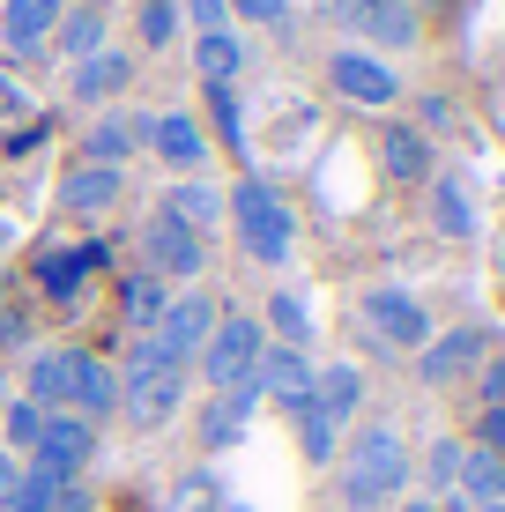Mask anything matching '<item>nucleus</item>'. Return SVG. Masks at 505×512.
<instances>
[{
	"label": "nucleus",
	"instance_id": "obj_14",
	"mask_svg": "<svg viewBox=\"0 0 505 512\" xmlns=\"http://www.w3.org/2000/svg\"><path fill=\"white\" fill-rule=\"evenodd\" d=\"M112 268V253H104V238L97 245H52V253H38V297L45 305H75L82 297V282Z\"/></svg>",
	"mask_w": 505,
	"mask_h": 512
},
{
	"label": "nucleus",
	"instance_id": "obj_22",
	"mask_svg": "<svg viewBox=\"0 0 505 512\" xmlns=\"http://www.w3.org/2000/svg\"><path fill=\"white\" fill-rule=\"evenodd\" d=\"M312 409L335 423V431H350L357 409H364V372H357V364H342V357L320 364V372H312Z\"/></svg>",
	"mask_w": 505,
	"mask_h": 512
},
{
	"label": "nucleus",
	"instance_id": "obj_16",
	"mask_svg": "<svg viewBox=\"0 0 505 512\" xmlns=\"http://www.w3.org/2000/svg\"><path fill=\"white\" fill-rule=\"evenodd\" d=\"M134 52H119V45H104V52H90V60H75V75H67V97L75 104H90V112H104L112 97H127L134 90Z\"/></svg>",
	"mask_w": 505,
	"mask_h": 512
},
{
	"label": "nucleus",
	"instance_id": "obj_19",
	"mask_svg": "<svg viewBox=\"0 0 505 512\" xmlns=\"http://www.w3.org/2000/svg\"><path fill=\"white\" fill-rule=\"evenodd\" d=\"M67 0H0V38H8L15 60H38L52 45V23H60Z\"/></svg>",
	"mask_w": 505,
	"mask_h": 512
},
{
	"label": "nucleus",
	"instance_id": "obj_15",
	"mask_svg": "<svg viewBox=\"0 0 505 512\" xmlns=\"http://www.w3.org/2000/svg\"><path fill=\"white\" fill-rule=\"evenodd\" d=\"M67 416L82 423H112L119 416V364H104L97 349H75V379H67Z\"/></svg>",
	"mask_w": 505,
	"mask_h": 512
},
{
	"label": "nucleus",
	"instance_id": "obj_43",
	"mask_svg": "<svg viewBox=\"0 0 505 512\" xmlns=\"http://www.w3.org/2000/svg\"><path fill=\"white\" fill-rule=\"evenodd\" d=\"M0 349H30V320L23 312H0Z\"/></svg>",
	"mask_w": 505,
	"mask_h": 512
},
{
	"label": "nucleus",
	"instance_id": "obj_6",
	"mask_svg": "<svg viewBox=\"0 0 505 512\" xmlns=\"http://www.w3.org/2000/svg\"><path fill=\"white\" fill-rule=\"evenodd\" d=\"M260 349H268V334H260L253 312H223L216 334H208L201 357H194V379L208 386V394H223V386H246L253 364H260Z\"/></svg>",
	"mask_w": 505,
	"mask_h": 512
},
{
	"label": "nucleus",
	"instance_id": "obj_30",
	"mask_svg": "<svg viewBox=\"0 0 505 512\" xmlns=\"http://www.w3.org/2000/svg\"><path fill=\"white\" fill-rule=\"evenodd\" d=\"M461 498L468 505H505V461L483 453L476 438H468V453H461Z\"/></svg>",
	"mask_w": 505,
	"mask_h": 512
},
{
	"label": "nucleus",
	"instance_id": "obj_28",
	"mask_svg": "<svg viewBox=\"0 0 505 512\" xmlns=\"http://www.w3.org/2000/svg\"><path fill=\"white\" fill-rule=\"evenodd\" d=\"M461 453H468V438H454V431H439V438L424 446V461H416V483H424L431 505L461 490Z\"/></svg>",
	"mask_w": 505,
	"mask_h": 512
},
{
	"label": "nucleus",
	"instance_id": "obj_25",
	"mask_svg": "<svg viewBox=\"0 0 505 512\" xmlns=\"http://www.w3.org/2000/svg\"><path fill=\"white\" fill-rule=\"evenodd\" d=\"M52 45L67 52V67L90 60V52L112 45V15H104V8H60V23H52Z\"/></svg>",
	"mask_w": 505,
	"mask_h": 512
},
{
	"label": "nucleus",
	"instance_id": "obj_51",
	"mask_svg": "<svg viewBox=\"0 0 505 512\" xmlns=\"http://www.w3.org/2000/svg\"><path fill=\"white\" fill-rule=\"evenodd\" d=\"M476 512H505V505H476Z\"/></svg>",
	"mask_w": 505,
	"mask_h": 512
},
{
	"label": "nucleus",
	"instance_id": "obj_10",
	"mask_svg": "<svg viewBox=\"0 0 505 512\" xmlns=\"http://www.w3.org/2000/svg\"><path fill=\"white\" fill-rule=\"evenodd\" d=\"M97 446H104L97 423H82V416H67V409H52V416H45V431H38V446H30V468L60 475V483H82V475L97 468Z\"/></svg>",
	"mask_w": 505,
	"mask_h": 512
},
{
	"label": "nucleus",
	"instance_id": "obj_5",
	"mask_svg": "<svg viewBox=\"0 0 505 512\" xmlns=\"http://www.w3.org/2000/svg\"><path fill=\"white\" fill-rule=\"evenodd\" d=\"M357 320H364V334H372L379 349H402V357H416V349L439 334L431 312H424V297L402 290V282H372V290L357 297Z\"/></svg>",
	"mask_w": 505,
	"mask_h": 512
},
{
	"label": "nucleus",
	"instance_id": "obj_13",
	"mask_svg": "<svg viewBox=\"0 0 505 512\" xmlns=\"http://www.w3.org/2000/svg\"><path fill=\"white\" fill-rule=\"evenodd\" d=\"M312 372L320 364L305 357V349H260V364H253V386H260V401H275L283 416H305L312 409Z\"/></svg>",
	"mask_w": 505,
	"mask_h": 512
},
{
	"label": "nucleus",
	"instance_id": "obj_9",
	"mask_svg": "<svg viewBox=\"0 0 505 512\" xmlns=\"http://www.w3.org/2000/svg\"><path fill=\"white\" fill-rule=\"evenodd\" d=\"M127 127H134V141H142L171 179H201V171H208V134H201L194 112L171 104V112H142V119H127Z\"/></svg>",
	"mask_w": 505,
	"mask_h": 512
},
{
	"label": "nucleus",
	"instance_id": "obj_1",
	"mask_svg": "<svg viewBox=\"0 0 505 512\" xmlns=\"http://www.w3.org/2000/svg\"><path fill=\"white\" fill-rule=\"evenodd\" d=\"M416 483V453L394 416H372L350 431V446L335 453V498L342 512H394Z\"/></svg>",
	"mask_w": 505,
	"mask_h": 512
},
{
	"label": "nucleus",
	"instance_id": "obj_24",
	"mask_svg": "<svg viewBox=\"0 0 505 512\" xmlns=\"http://www.w3.org/2000/svg\"><path fill=\"white\" fill-rule=\"evenodd\" d=\"M164 305H171V282H156L149 268L119 275V320H127V334H149L156 320H164Z\"/></svg>",
	"mask_w": 505,
	"mask_h": 512
},
{
	"label": "nucleus",
	"instance_id": "obj_39",
	"mask_svg": "<svg viewBox=\"0 0 505 512\" xmlns=\"http://www.w3.org/2000/svg\"><path fill=\"white\" fill-rule=\"evenodd\" d=\"M179 15L194 23V38H208V30H231V8H223V0H179Z\"/></svg>",
	"mask_w": 505,
	"mask_h": 512
},
{
	"label": "nucleus",
	"instance_id": "obj_4",
	"mask_svg": "<svg viewBox=\"0 0 505 512\" xmlns=\"http://www.w3.org/2000/svg\"><path fill=\"white\" fill-rule=\"evenodd\" d=\"M216 320H223V305L208 290H171L164 320H156L142 342H149V357L164 364V372H194V357H201L208 334H216Z\"/></svg>",
	"mask_w": 505,
	"mask_h": 512
},
{
	"label": "nucleus",
	"instance_id": "obj_26",
	"mask_svg": "<svg viewBox=\"0 0 505 512\" xmlns=\"http://www.w3.org/2000/svg\"><path fill=\"white\" fill-rule=\"evenodd\" d=\"M260 334H268L275 349H305V357H312V312H305V297L298 290H275L268 305H260Z\"/></svg>",
	"mask_w": 505,
	"mask_h": 512
},
{
	"label": "nucleus",
	"instance_id": "obj_44",
	"mask_svg": "<svg viewBox=\"0 0 505 512\" xmlns=\"http://www.w3.org/2000/svg\"><path fill=\"white\" fill-rule=\"evenodd\" d=\"M15 483H23V453H8V446H0V505L15 498Z\"/></svg>",
	"mask_w": 505,
	"mask_h": 512
},
{
	"label": "nucleus",
	"instance_id": "obj_7",
	"mask_svg": "<svg viewBox=\"0 0 505 512\" xmlns=\"http://www.w3.org/2000/svg\"><path fill=\"white\" fill-rule=\"evenodd\" d=\"M142 268L156 282H171V290H194V282L208 275V238H194L164 201H156V216L142 223Z\"/></svg>",
	"mask_w": 505,
	"mask_h": 512
},
{
	"label": "nucleus",
	"instance_id": "obj_21",
	"mask_svg": "<svg viewBox=\"0 0 505 512\" xmlns=\"http://www.w3.org/2000/svg\"><path fill=\"white\" fill-rule=\"evenodd\" d=\"M67 379H75V349L52 342V349H30L23 357V401L30 409H67Z\"/></svg>",
	"mask_w": 505,
	"mask_h": 512
},
{
	"label": "nucleus",
	"instance_id": "obj_34",
	"mask_svg": "<svg viewBox=\"0 0 505 512\" xmlns=\"http://www.w3.org/2000/svg\"><path fill=\"white\" fill-rule=\"evenodd\" d=\"M201 97H208V119H216L223 149L246 156V119H238V90H231V82H201Z\"/></svg>",
	"mask_w": 505,
	"mask_h": 512
},
{
	"label": "nucleus",
	"instance_id": "obj_18",
	"mask_svg": "<svg viewBox=\"0 0 505 512\" xmlns=\"http://www.w3.org/2000/svg\"><path fill=\"white\" fill-rule=\"evenodd\" d=\"M379 171H387L394 186H431V171H439V156H431V134L394 119V127L379 134Z\"/></svg>",
	"mask_w": 505,
	"mask_h": 512
},
{
	"label": "nucleus",
	"instance_id": "obj_11",
	"mask_svg": "<svg viewBox=\"0 0 505 512\" xmlns=\"http://www.w3.org/2000/svg\"><path fill=\"white\" fill-rule=\"evenodd\" d=\"M483 364H491V334H483V327H446V334H431V342L416 349V379H424L431 394L476 379Z\"/></svg>",
	"mask_w": 505,
	"mask_h": 512
},
{
	"label": "nucleus",
	"instance_id": "obj_31",
	"mask_svg": "<svg viewBox=\"0 0 505 512\" xmlns=\"http://www.w3.org/2000/svg\"><path fill=\"white\" fill-rule=\"evenodd\" d=\"M238 67H246V45H238L231 30L194 38V75H201V82H238Z\"/></svg>",
	"mask_w": 505,
	"mask_h": 512
},
{
	"label": "nucleus",
	"instance_id": "obj_36",
	"mask_svg": "<svg viewBox=\"0 0 505 512\" xmlns=\"http://www.w3.org/2000/svg\"><path fill=\"white\" fill-rule=\"evenodd\" d=\"M52 505H60V475H45V468L23 461V483H15V498L0 512H52Z\"/></svg>",
	"mask_w": 505,
	"mask_h": 512
},
{
	"label": "nucleus",
	"instance_id": "obj_12",
	"mask_svg": "<svg viewBox=\"0 0 505 512\" xmlns=\"http://www.w3.org/2000/svg\"><path fill=\"white\" fill-rule=\"evenodd\" d=\"M335 23L350 30V38H364V52H372V45L409 52L416 38H424V23H416L409 0H335Z\"/></svg>",
	"mask_w": 505,
	"mask_h": 512
},
{
	"label": "nucleus",
	"instance_id": "obj_32",
	"mask_svg": "<svg viewBox=\"0 0 505 512\" xmlns=\"http://www.w3.org/2000/svg\"><path fill=\"white\" fill-rule=\"evenodd\" d=\"M231 498H223V475L216 468H186L179 483H171V498H164V512H223Z\"/></svg>",
	"mask_w": 505,
	"mask_h": 512
},
{
	"label": "nucleus",
	"instance_id": "obj_20",
	"mask_svg": "<svg viewBox=\"0 0 505 512\" xmlns=\"http://www.w3.org/2000/svg\"><path fill=\"white\" fill-rule=\"evenodd\" d=\"M119 193H127V171H104V164H67L60 179V208L67 216H112Z\"/></svg>",
	"mask_w": 505,
	"mask_h": 512
},
{
	"label": "nucleus",
	"instance_id": "obj_23",
	"mask_svg": "<svg viewBox=\"0 0 505 512\" xmlns=\"http://www.w3.org/2000/svg\"><path fill=\"white\" fill-rule=\"evenodd\" d=\"M424 193H431V231H439V238H461V245H468V238L483 231L476 193H468L454 171H431V186H424Z\"/></svg>",
	"mask_w": 505,
	"mask_h": 512
},
{
	"label": "nucleus",
	"instance_id": "obj_52",
	"mask_svg": "<svg viewBox=\"0 0 505 512\" xmlns=\"http://www.w3.org/2000/svg\"><path fill=\"white\" fill-rule=\"evenodd\" d=\"M0 401H8V386H0Z\"/></svg>",
	"mask_w": 505,
	"mask_h": 512
},
{
	"label": "nucleus",
	"instance_id": "obj_46",
	"mask_svg": "<svg viewBox=\"0 0 505 512\" xmlns=\"http://www.w3.org/2000/svg\"><path fill=\"white\" fill-rule=\"evenodd\" d=\"M394 512H439V505H431V498H424V490H416V498H402V505H394Z\"/></svg>",
	"mask_w": 505,
	"mask_h": 512
},
{
	"label": "nucleus",
	"instance_id": "obj_2",
	"mask_svg": "<svg viewBox=\"0 0 505 512\" xmlns=\"http://www.w3.org/2000/svg\"><path fill=\"white\" fill-rule=\"evenodd\" d=\"M223 223L238 231V253L253 268H290L298 253V208H290L283 186H268L260 171H246L238 186H223Z\"/></svg>",
	"mask_w": 505,
	"mask_h": 512
},
{
	"label": "nucleus",
	"instance_id": "obj_35",
	"mask_svg": "<svg viewBox=\"0 0 505 512\" xmlns=\"http://www.w3.org/2000/svg\"><path fill=\"white\" fill-rule=\"evenodd\" d=\"M290 423H298V453H305V461H312V468H335V453H342V431H335V423H327L320 409H305V416H290Z\"/></svg>",
	"mask_w": 505,
	"mask_h": 512
},
{
	"label": "nucleus",
	"instance_id": "obj_37",
	"mask_svg": "<svg viewBox=\"0 0 505 512\" xmlns=\"http://www.w3.org/2000/svg\"><path fill=\"white\" fill-rule=\"evenodd\" d=\"M134 23H142V45H149V52L179 45V0H142V8H134Z\"/></svg>",
	"mask_w": 505,
	"mask_h": 512
},
{
	"label": "nucleus",
	"instance_id": "obj_8",
	"mask_svg": "<svg viewBox=\"0 0 505 512\" xmlns=\"http://www.w3.org/2000/svg\"><path fill=\"white\" fill-rule=\"evenodd\" d=\"M327 90L342 104H357V112H394V104L409 97L402 75H394V60H379V52H364V45L327 52Z\"/></svg>",
	"mask_w": 505,
	"mask_h": 512
},
{
	"label": "nucleus",
	"instance_id": "obj_40",
	"mask_svg": "<svg viewBox=\"0 0 505 512\" xmlns=\"http://www.w3.org/2000/svg\"><path fill=\"white\" fill-rule=\"evenodd\" d=\"M476 386H483V409H505V357L491 349V364L476 372Z\"/></svg>",
	"mask_w": 505,
	"mask_h": 512
},
{
	"label": "nucleus",
	"instance_id": "obj_47",
	"mask_svg": "<svg viewBox=\"0 0 505 512\" xmlns=\"http://www.w3.org/2000/svg\"><path fill=\"white\" fill-rule=\"evenodd\" d=\"M8 245H15V223H0V253H8Z\"/></svg>",
	"mask_w": 505,
	"mask_h": 512
},
{
	"label": "nucleus",
	"instance_id": "obj_45",
	"mask_svg": "<svg viewBox=\"0 0 505 512\" xmlns=\"http://www.w3.org/2000/svg\"><path fill=\"white\" fill-rule=\"evenodd\" d=\"M52 512H97L90 483H60V505H52Z\"/></svg>",
	"mask_w": 505,
	"mask_h": 512
},
{
	"label": "nucleus",
	"instance_id": "obj_38",
	"mask_svg": "<svg viewBox=\"0 0 505 512\" xmlns=\"http://www.w3.org/2000/svg\"><path fill=\"white\" fill-rule=\"evenodd\" d=\"M223 8H231L238 23H253V30H283L290 23V0H223Z\"/></svg>",
	"mask_w": 505,
	"mask_h": 512
},
{
	"label": "nucleus",
	"instance_id": "obj_50",
	"mask_svg": "<svg viewBox=\"0 0 505 512\" xmlns=\"http://www.w3.org/2000/svg\"><path fill=\"white\" fill-rule=\"evenodd\" d=\"M498 82H505V52H498Z\"/></svg>",
	"mask_w": 505,
	"mask_h": 512
},
{
	"label": "nucleus",
	"instance_id": "obj_3",
	"mask_svg": "<svg viewBox=\"0 0 505 512\" xmlns=\"http://www.w3.org/2000/svg\"><path fill=\"white\" fill-rule=\"evenodd\" d=\"M186 379L194 372H164V364L149 357V342L134 334L127 364H119V416H127L134 431H164V423L186 409Z\"/></svg>",
	"mask_w": 505,
	"mask_h": 512
},
{
	"label": "nucleus",
	"instance_id": "obj_42",
	"mask_svg": "<svg viewBox=\"0 0 505 512\" xmlns=\"http://www.w3.org/2000/svg\"><path fill=\"white\" fill-rule=\"evenodd\" d=\"M416 112H424V134H446V127H461V112H454L446 97H424Z\"/></svg>",
	"mask_w": 505,
	"mask_h": 512
},
{
	"label": "nucleus",
	"instance_id": "obj_27",
	"mask_svg": "<svg viewBox=\"0 0 505 512\" xmlns=\"http://www.w3.org/2000/svg\"><path fill=\"white\" fill-rule=\"evenodd\" d=\"M164 208L186 223L194 238H216V223H223V186H208V179H179L164 193Z\"/></svg>",
	"mask_w": 505,
	"mask_h": 512
},
{
	"label": "nucleus",
	"instance_id": "obj_29",
	"mask_svg": "<svg viewBox=\"0 0 505 512\" xmlns=\"http://www.w3.org/2000/svg\"><path fill=\"white\" fill-rule=\"evenodd\" d=\"M134 149H142V141H134V127L119 112H97L90 134H82V164H104V171H127Z\"/></svg>",
	"mask_w": 505,
	"mask_h": 512
},
{
	"label": "nucleus",
	"instance_id": "obj_49",
	"mask_svg": "<svg viewBox=\"0 0 505 512\" xmlns=\"http://www.w3.org/2000/svg\"><path fill=\"white\" fill-rule=\"evenodd\" d=\"M223 512H253V505H223Z\"/></svg>",
	"mask_w": 505,
	"mask_h": 512
},
{
	"label": "nucleus",
	"instance_id": "obj_41",
	"mask_svg": "<svg viewBox=\"0 0 505 512\" xmlns=\"http://www.w3.org/2000/svg\"><path fill=\"white\" fill-rule=\"evenodd\" d=\"M476 446L505 461V409H483V416H476Z\"/></svg>",
	"mask_w": 505,
	"mask_h": 512
},
{
	"label": "nucleus",
	"instance_id": "obj_17",
	"mask_svg": "<svg viewBox=\"0 0 505 512\" xmlns=\"http://www.w3.org/2000/svg\"><path fill=\"white\" fill-rule=\"evenodd\" d=\"M260 416V386H223V394L201 401V453H231L238 438H246V423Z\"/></svg>",
	"mask_w": 505,
	"mask_h": 512
},
{
	"label": "nucleus",
	"instance_id": "obj_48",
	"mask_svg": "<svg viewBox=\"0 0 505 512\" xmlns=\"http://www.w3.org/2000/svg\"><path fill=\"white\" fill-rule=\"evenodd\" d=\"M82 8H104V15H112V8H119V0H82Z\"/></svg>",
	"mask_w": 505,
	"mask_h": 512
},
{
	"label": "nucleus",
	"instance_id": "obj_33",
	"mask_svg": "<svg viewBox=\"0 0 505 512\" xmlns=\"http://www.w3.org/2000/svg\"><path fill=\"white\" fill-rule=\"evenodd\" d=\"M38 431H45V409H30L23 394H8V401H0V446H8V453H23V461H30Z\"/></svg>",
	"mask_w": 505,
	"mask_h": 512
}]
</instances>
